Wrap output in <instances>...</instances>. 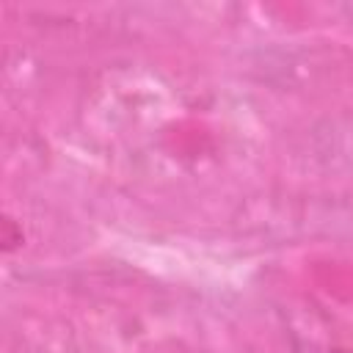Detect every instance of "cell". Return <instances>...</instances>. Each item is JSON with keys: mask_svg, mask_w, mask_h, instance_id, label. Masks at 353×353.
Here are the masks:
<instances>
[{"mask_svg": "<svg viewBox=\"0 0 353 353\" xmlns=\"http://www.w3.org/2000/svg\"><path fill=\"white\" fill-rule=\"evenodd\" d=\"M290 345H292V353H353L350 347L345 345H328V342H320L314 336H303L298 331L290 334Z\"/></svg>", "mask_w": 353, "mask_h": 353, "instance_id": "obj_1", "label": "cell"}]
</instances>
